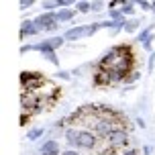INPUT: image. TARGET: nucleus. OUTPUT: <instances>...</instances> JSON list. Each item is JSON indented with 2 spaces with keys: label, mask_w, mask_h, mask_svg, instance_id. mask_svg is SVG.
Returning a JSON list of instances; mask_svg holds the SVG:
<instances>
[{
  "label": "nucleus",
  "mask_w": 155,
  "mask_h": 155,
  "mask_svg": "<svg viewBox=\"0 0 155 155\" xmlns=\"http://www.w3.org/2000/svg\"><path fill=\"white\" fill-rule=\"evenodd\" d=\"M98 29H100V23L88 25V27H74L70 31H65L63 37L68 39V41H76V39H80V37H90V35H94Z\"/></svg>",
  "instance_id": "nucleus-1"
},
{
  "label": "nucleus",
  "mask_w": 155,
  "mask_h": 155,
  "mask_svg": "<svg viewBox=\"0 0 155 155\" xmlns=\"http://www.w3.org/2000/svg\"><path fill=\"white\" fill-rule=\"evenodd\" d=\"M33 23L37 25L39 31H55L59 23H57V18H55V12H45V15H39Z\"/></svg>",
  "instance_id": "nucleus-2"
},
{
  "label": "nucleus",
  "mask_w": 155,
  "mask_h": 155,
  "mask_svg": "<svg viewBox=\"0 0 155 155\" xmlns=\"http://www.w3.org/2000/svg\"><path fill=\"white\" fill-rule=\"evenodd\" d=\"M94 143H96V139H94L92 133H88V131H80L78 133V143L76 145H80V147H84V149H92Z\"/></svg>",
  "instance_id": "nucleus-3"
},
{
  "label": "nucleus",
  "mask_w": 155,
  "mask_h": 155,
  "mask_svg": "<svg viewBox=\"0 0 155 155\" xmlns=\"http://www.w3.org/2000/svg\"><path fill=\"white\" fill-rule=\"evenodd\" d=\"M108 139L112 145H123V143H127V133L123 131V129H114V131L108 135Z\"/></svg>",
  "instance_id": "nucleus-4"
},
{
  "label": "nucleus",
  "mask_w": 155,
  "mask_h": 155,
  "mask_svg": "<svg viewBox=\"0 0 155 155\" xmlns=\"http://www.w3.org/2000/svg\"><path fill=\"white\" fill-rule=\"evenodd\" d=\"M39 29L37 25L33 23V21H23V25H21V37H27V35H37Z\"/></svg>",
  "instance_id": "nucleus-5"
},
{
  "label": "nucleus",
  "mask_w": 155,
  "mask_h": 155,
  "mask_svg": "<svg viewBox=\"0 0 155 155\" xmlns=\"http://www.w3.org/2000/svg\"><path fill=\"white\" fill-rule=\"evenodd\" d=\"M74 10H70V8H61V10H57L55 12V18H57V23H68V21H71L74 18Z\"/></svg>",
  "instance_id": "nucleus-6"
},
{
  "label": "nucleus",
  "mask_w": 155,
  "mask_h": 155,
  "mask_svg": "<svg viewBox=\"0 0 155 155\" xmlns=\"http://www.w3.org/2000/svg\"><path fill=\"white\" fill-rule=\"evenodd\" d=\"M41 153L43 155H59V147L55 141H45V145L41 147Z\"/></svg>",
  "instance_id": "nucleus-7"
},
{
  "label": "nucleus",
  "mask_w": 155,
  "mask_h": 155,
  "mask_svg": "<svg viewBox=\"0 0 155 155\" xmlns=\"http://www.w3.org/2000/svg\"><path fill=\"white\" fill-rule=\"evenodd\" d=\"M137 29H139V21H137V18H131V21L124 23V31L127 33H135Z\"/></svg>",
  "instance_id": "nucleus-8"
},
{
  "label": "nucleus",
  "mask_w": 155,
  "mask_h": 155,
  "mask_svg": "<svg viewBox=\"0 0 155 155\" xmlns=\"http://www.w3.org/2000/svg\"><path fill=\"white\" fill-rule=\"evenodd\" d=\"M151 31H153V27H147L145 31H141L139 37H137V41H141V43H147L149 39H151Z\"/></svg>",
  "instance_id": "nucleus-9"
},
{
  "label": "nucleus",
  "mask_w": 155,
  "mask_h": 155,
  "mask_svg": "<svg viewBox=\"0 0 155 155\" xmlns=\"http://www.w3.org/2000/svg\"><path fill=\"white\" fill-rule=\"evenodd\" d=\"M110 21H124L120 8H118V10H116V8H110Z\"/></svg>",
  "instance_id": "nucleus-10"
},
{
  "label": "nucleus",
  "mask_w": 155,
  "mask_h": 155,
  "mask_svg": "<svg viewBox=\"0 0 155 155\" xmlns=\"http://www.w3.org/2000/svg\"><path fill=\"white\" fill-rule=\"evenodd\" d=\"M90 10H92L90 2H78V12H90Z\"/></svg>",
  "instance_id": "nucleus-11"
},
{
  "label": "nucleus",
  "mask_w": 155,
  "mask_h": 155,
  "mask_svg": "<svg viewBox=\"0 0 155 155\" xmlns=\"http://www.w3.org/2000/svg\"><path fill=\"white\" fill-rule=\"evenodd\" d=\"M55 6H57V0H45L43 2V10H47V12H51Z\"/></svg>",
  "instance_id": "nucleus-12"
},
{
  "label": "nucleus",
  "mask_w": 155,
  "mask_h": 155,
  "mask_svg": "<svg viewBox=\"0 0 155 155\" xmlns=\"http://www.w3.org/2000/svg\"><path fill=\"white\" fill-rule=\"evenodd\" d=\"M41 135H43V129H31V131H29V139L35 141V139H39Z\"/></svg>",
  "instance_id": "nucleus-13"
},
{
  "label": "nucleus",
  "mask_w": 155,
  "mask_h": 155,
  "mask_svg": "<svg viewBox=\"0 0 155 155\" xmlns=\"http://www.w3.org/2000/svg\"><path fill=\"white\" fill-rule=\"evenodd\" d=\"M120 12H123V16L124 15H135V6H133V2H131V4H124V6L120 8Z\"/></svg>",
  "instance_id": "nucleus-14"
},
{
  "label": "nucleus",
  "mask_w": 155,
  "mask_h": 155,
  "mask_svg": "<svg viewBox=\"0 0 155 155\" xmlns=\"http://www.w3.org/2000/svg\"><path fill=\"white\" fill-rule=\"evenodd\" d=\"M65 137H68V141H70V143H74V145L78 143V131H68V135H65Z\"/></svg>",
  "instance_id": "nucleus-15"
},
{
  "label": "nucleus",
  "mask_w": 155,
  "mask_h": 155,
  "mask_svg": "<svg viewBox=\"0 0 155 155\" xmlns=\"http://www.w3.org/2000/svg\"><path fill=\"white\" fill-rule=\"evenodd\" d=\"M71 4H76V0H57V6L61 8H70Z\"/></svg>",
  "instance_id": "nucleus-16"
},
{
  "label": "nucleus",
  "mask_w": 155,
  "mask_h": 155,
  "mask_svg": "<svg viewBox=\"0 0 155 155\" xmlns=\"http://www.w3.org/2000/svg\"><path fill=\"white\" fill-rule=\"evenodd\" d=\"M133 4H139L143 10H149V8H151V4H149L147 0H133Z\"/></svg>",
  "instance_id": "nucleus-17"
},
{
  "label": "nucleus",
  "mask_w": 155,
  "mask_h": 155,
  "mask_svg": "<svg viewBox=\"0 0 155 155\" xmlns=\"http://www.w3.org/2000/svg\"><path fill=\"white\" fill-rule=\"evenodd\" d=\"M102 6H104V2H102V0H94V2H92V10H94V12L102 10Z\"/></svg>",
  "instance_id": "nucleus-18"
},
{
  "label": "nucleus",
  "mask_w": 155,
  "mask_h": 155,
  "mask_svg": "<svg viewBox=\"0 0 155 155\" xmlns=\"http://www.w3.org/2000/svg\"><path fill=\"white\" fill-rule=\"evenodd\" d=\"M45 57H47L51 63H53V65H57V63H59V61H57V57H55V51H51V53H45Z\"/></svg>",
  "instance_id": "nucleus-19"
},
{
  "label": "nucleus",
  "mask_w": 155,
  "mask_h": 155,
  "mask_svg": "<svg viewBox=\"0 0 155 155\" xmlns=\"http://www.w3.org/2000/svg\"><path fill=\"white\" fill-rule=\"evenodd\" d=\"M33 2H35V0H21V8H23V10H25V8H27V6H31Z\"/></svg>",
  "instance_id": "nucleus-20"
},
{
  "label": "nucleus",
  "mask_w": 155,
  "mask_h": 155,
  "mask_svg": "<svg viewBox=\"0 0 155 155\" xmlns=\"http://www.w3.org/2000/svg\"><path fill=\"white\" fill-rule=\"evenodd\" d=\"M57 76L61 78V80H68V78H70V74H68V71H59V74H57Z\"/></svg>",
  "instance_id": "nucleus-21"
},
{
  "label": "nucleus",
  "mask_w": 155,
  "mask_h": 155,
  "mask_svg": "<svg viewBox=\"0 0 155 155\" xmlns=\"http://www.w3.org/2000/svg\"><path fill=\"white\" fill-rule=\"evenodd\" d=\"M153 63H155V53L151 55V59H149V70H153Z\"/></svg>",
  "instance_id": "nucleus-22"
},
{
  "label": "nucleus",
  "mask_w": 155,
  "mask_h": 155,
  "mask_svg": "<svg viewBox=\"0 0 155 155\" xmlns=\"http://www.w3.org/2000/svg\"><path fill=\"white\" fill-rule=\"evenodd\" d=\"M123 155H137V153H135V151H133V149H129V151H124Z\"/></svg>",
  "instance_id": "nucleus-23"
},
{
  "label": "nucleus",
  "mask_w": 155,
  "mask_h": 155,
  "mask_svg": "<svg viewBox=\"0 0 155 155\" xmlns=\"http://www.w3.org/2000/svg\"><path fill=\"white\" fill-rule=\"evenodd\" d=\"M61 155H78V153H76V151H63Z\"/></svg>",
  "instance_id": "nucleus-24"
},
{
  "label": "nucleus",
  "mask_w": 155,
  "mask_h": 155,
  "mask_svg": "<svg viewBox=\"0 0 155 155\" xmlns=\"http://www.w3.org/2000/svg\"><path fill=\"white\" fill-rule=\"evenodd\" d=\"M151 8H153V10H155V2H153V4H151Z\"/></svg>",
  "instance_id": "nucleus-25"
},
{
  "label": "nucleus",
  "mask_w": 155,
  "mask_h": 155,
  "mask_svg": "<svg viewBox=\"0 0 155 155\" xmlns=\"http://www.w3.org/2000/svg\"><path fill=\"white\" fill-rule=\"evenodd\" d=\"M78 2H88V0H78Z\"/></svg>",
  "instance_id": "nucleus-26"
}]
</instances>
